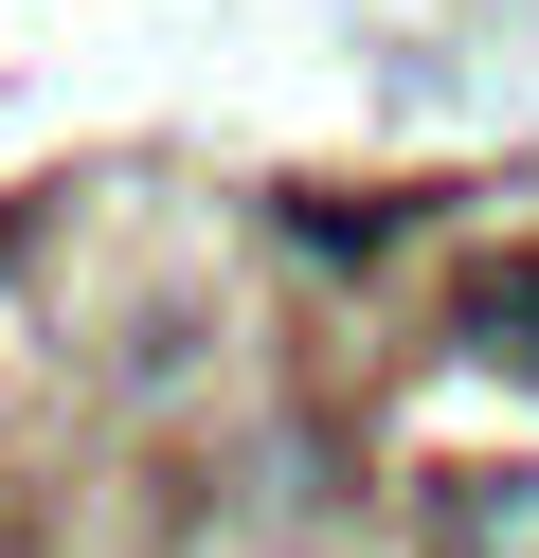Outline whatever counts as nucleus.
I'll return each instance as SVG.
<instances>
[{
	"mask_svg": "<svg viewBox=\"0 0 539 558\" xmlns=\"http://www.w3.org/2000/svg\"><path fill=\"white\" fill-rule=\"evenodd\" d=\"M450 541H467V558H539V469L467 486V505H450Z\"/></svg>",
	"mask_w": 539,
	"mask_h": 558,
	"instance_id": "1",
	"label": "nucleus"
},
{
	"mask_svg": "<svg viewBox=\"0 0 539 558\" xmlns=\"http://www.w3.org/2000/svg\"><path fill=\"white\" fill-rule=\"evenodd\" d=\"M467 325H486V361H522V378H539V253H522V270H486V306H467Z\"/></svg>",
	"mask_w": 539,
	"mask_h": 558,
	"instance_id": "2",
	"label": "nucleus"
}]
</instances>
